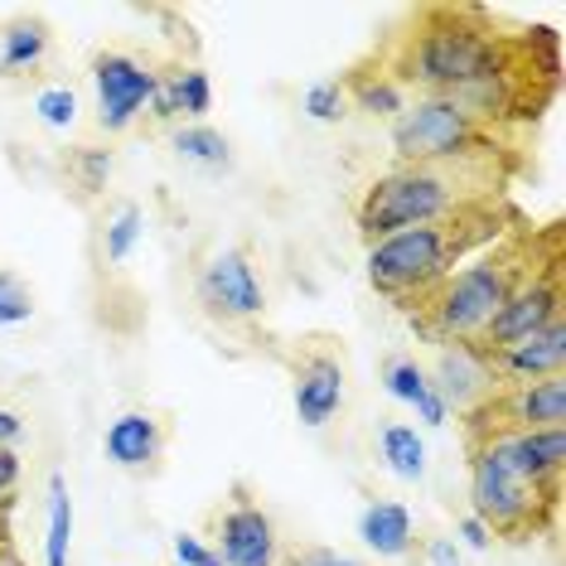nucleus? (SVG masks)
<instances>
[{
	"label": "nucleus",
	"instance_id": "nucleus-1",
	"mask_svg": "<svg viewBox=\"0 0 566 566\" xmlns=\"http://www.w3.org/2000/svg\"><path fill=\"white\" fill-rule=\"evenodd\" d=\"M518 34L523 30H513L474 0H427V6H411L368 54L402 87L407 102H470L499 78Z\"/></svg>",
	"mask_w": 566,
	"mask_h": 566
},
{
	"label": "nucleus",
	"instance_id": "nucleus-2",
	"mask_svg": "<svg viewBox=\"0 0 566 566\" xmlns=\"http://www.w3.org/2000/svg\"><path fill=\"white\" fill-rule=\"evenodd\" d=\"M552 248H562V223H533V218H523L499 242H489L484 252L460 262L441 286H431L421 301H411L402 319L421 344H436V349L465 344L504 311V301L518 291V281Z\"/></svg>",
	"mask_w": 566,
	"mask_h": 566
},
{
	"label": "nucleus",
	"instance_id": "nucleus-3",
	"mask_svg": "<svg viewBox=\"0 0 566 566\" xmlns=\"http://www.w3.org/2000/svg\"><path fill=\"white\" fill-rule=\"evenodd\" d=\"M533 170L527 160L504 156H460V160H397L373 175L354 203V228L364 248L402 233V228L446 218L480 199H513V185Z\"/></svg>",
	"mask_w": 566,
	"mask_h": 566
},
{
	"label": "nucleus",
	"instance_id": "nucleus-4",
	"mask_svg": "<svg viewBox=\"0 0 566 566\" xmlns=\"http://www.w3.org/2000/svg\"><path fill=\"white\" fill-rule=\"evenodd\" d=\"M523 218L527 213L513 199H480L446 218H431V223L402 228V233L368 248V262H364L368 286L388 305H397V315H402L411 301H421L431 286H441L460 262H470L474 252L499 242Z\"/></svg>",
	"mask_w": 566,
	"mask_h": 566
},
{
	"label": "nucleus",
	"instance_id": "nucleus-5",
	"mask_svg": "<svg viewBox=\"0 0 566 566\" xmlns=\"http://www.w3.org/2000/svg\"><path fill=\"white\" fill-rule=\"evenodd\" d=\"M465 455H470V518H480L489 537H499L509 547H527L537 537L557 533L562 484H533L523 474H513L494 446L465 450Z\"/></svg>",
	"mask_w": 566,
	"mask_h": 566
},
{
	"label": "nucleus",
	"instance_id": "nucleus-6",
	"mask_svg": "<svg viewBox=\"0 0 566 566\" xmlns=\"http://www.w3.org/2000/svg\"><path fill=\"white\" fill-rule=\"evenodd\" d=\"M392 156L397 160H460V156H504L533 165V136H509L480 122L460 102L421 97L392 117Z\"/></svg>",
	"mask_w": 566,
	"mask_h": 566
},
{
	"label": "nucleus",
	"instance_id": "nucleus-7",
	"mask_svg": "<svg viewBox=\"0 0 566 566\" xmlns=\"http://www.w3.org/2000/svg\"><path fill=\"white\" fill-rule=\"evenodd\" d=\"M566 427V378H543V382H509L480 397L474 407L460 411V441L465 450L499 446L513 436H533Z\"/></svg>",
	"mask_w": 566,
	"mask_h": 566
},
{
	"label": "nucleus",
	"instance_id": "nucleus-8",
	"mask_svg": "<svg viewBox=\"0 0 566 566\" xmlns=\"http://www.w3.org/2000/svg\"><path fill=\"white\" fill-rule=\"evenodd\" d=\"M276 358L291 373V402L295 417L311 431L329 427L344 411V392H349V364H344V344L334 334H301Z\"/></svg>",
	"mask_w": 566,
	"mask_h": 566
},
{
	"label": "nucleus",
	"instance_id": "nucleus-9",
	"mask_svg": "<svg viewBox=\"0 0 566 566\" xmlns=\"http://www.w3.org/2000/svg\"><path fill=\"white\" fill-rule=\"evenodd\" d=\"M195 301L199 311L223 329H248L266 319V286L256 276L248 248H213L195 266Z\"/></svg>",
	"mask_w": 566,
	"mask_h": 566
},
{
	"label": "nucleus",
	"instance_id": "nucleus-10",
	"mask_svg": "<svg viewBox=\"0 0 566 566\" xmlns=\"http://www.w3.org/2000/svg\"><path fill=\"white\" fill-rule=\"evenodd\" d=\"M562 248H552L543 262L518 281V291L504 301V311L474 334V344H484V349H504V344H518V339H527V334L566 319V252Z\"/></svg>",
	"mask_w": 566,
	"mask_h": 566
},
{
	"label": "nucleus",
	"instance_id": "nucleus-11",
	"mask_svg": "<svg viewBox=\"0 0 566 566\" xmlns=\"http://www.w3.org/2000/svg\"><path fill=\"white\" fill-rule=\"evenodd\" d=\"M160 69L132 49H97L93 54V87H97V126L107 136H122L146 117Z\"/></svg>",
	"mask_w": 566,
	"mask_h": 566
},
{
	"label": "nucleus",
	"instance_id": "nucleus-12",
	"mask_svg": "<svg viewBox=\"0 0 566 566\" xmlns=\"http://www.w3.org/2000/svg\"><path fill=\"white\" fill-rule=\"evenodd\" d=\"M209 523H213V552L223 566H276L281 537L272 513L252 494V484L238 480L228 489V499L209 513Z\"/></svg>",
	"mask_w": 566,
	"mask_h": 566
},
{
	"label": "nucleus",
	"instance_id": "nucleus-13",
	"mask_svg": "<svg viewBox=\"0 0 566 566\" xmlns=\"http://www.w3.org/2000/svg\"><path fill=\"white\" fill-rule=\"evenodd\" d=\"M484 354H489V373H494L499 388H509V382L566 378V319L527 334L518 344H504V349H484Z\"/></svg>",
	"mask_w": 566,
	"mask_h": 566
},
{
	"label": "nucleus",
	"instance_id": "nucleus-14",
	"mask_svg": "<svg viewBox=\"0 0 566 566\" xmlns=\"http://www.w3.org/2000/svg\"><path fill=\"white\" fill-rule=\"evenodd\" d=\"M165 446H170V427L156 417V411H122V417L107 421V436H102V450L107 460L126 474H156L165 460Z\"/></svg>",
	"mask_w": 566,
	"mask_h": 566
},
{
	"label": "nucleus",
	"instance_id": "nucleus-15",
	"mask_svg": "<svg viewBox=\"0 0 566 566\" xmlns=\"http://www.w3.org/2000/svg\"><path fill=\"white\" fill-rule=\"evenodd\" d=\"M209 107H213V83H209V73L199 69V63H185V59H175V63H165L160 69V78H156V93H150V122L156 126H199L203 117H209Z\"/></svg>",
	"mask_w": 566,
	"mask_h": 566
},
{
	"label": "nucleus",
	"instance_id": "nucleus-16",
	"mask_svg": "<svg viewBox=\"0 0 566 566\" xmlns=\"http://www.w3.org/2000/svg\"><path fill=\"white\" fill-rule=\"evenodd\" d=\"M427 378H431V388H436V397H441L446 411L450 407L465 411V407H474L480 397H489L499 388L494 373H489V354L474 339L450 344V349L436 354V368L427 373Z\"/></svg>",
	"mask_w": 566,
	"mask_h": 566
},
{
	"label": "nucleus",
	"instance_id": "nucleus-17",
	"mask_svg": "<svg viewBox=\"0 0 566 566\" xmlns=\"http://www.w3.org/2000/svg\"><path fill=\"white\" fill-rule=\"evenodd\" d=\"M494 450L513 474H523V480H533V484H562L566 480V427L513 436V441H499Z\"/></svg>",
	"mask_w": 566,
	"mask_h": 566
},
{
	"label": "nucleus",
	"instance_id": "nucleus-18",
	"mask_svg": "<svg viewBox=\"0 0 566 566\" xmlns=\"http://www.w3.org/2000/svg\"><path fill=\"white\" fill-rule=\"evenodd\" d=\"M339 83H344V93H349V107L354 112H368V117H397V112L407 107V97H402V87H397L388 73L378 69V59L364 54V59H354L349 69L339 73Z\"/></svg>",
	"mask_w": 566,
	"mask_h": 566
},
{
	"label": "nucleus",
	"instance_id": "nucleus-19",
	"mask_svg": "<svg viewBox=\"0 0 566 566\" xmlns=\"http://www.w3.org/2000/svg\"><path fill=\"white\" fill-rule=\"evenodd\" d=\"M358 537H364L378 557H411V547H417L411 513H407V504H397V499H373V504L358 513Z\"/></svg>",
	"mask_w": 566,
	"mask_h": 566
},
{
	"label": "nucleus",
	"instance_id": "nucleus-20",
	"mask_svg": "<svg viewBox=\"0 0 566 566\" xmlns=\"http://www.w3.org/2000/svg\"><path fill=\"white\" fill-rule=\"evenodd\" d=\"M54 49V30L40 15H20L0 30V78H20L34 73Z\"/></svg>",
	"mask_w": 566,
	"mask_h": 566
},
{
	"label": "nucleus",
	"instance_id": "nucleus-21",
	"mask_svg": "<svg viewBox=\"0 0 566 566\" xmlns=\"http://www.w3.org/2000/svg\"><path fill=\"white\" fill-rule=\"evenodd\" d=\"M382 382H388V392L397 397V402L417 407V417L427 421V427H446V407H441V397H436L431 378H427V368H421L411 354H392L388 364H382Z\"/></svg>",
	"mask_w": 566,
	"mask_h": 566
},
{
	"label": "nucleus",
	"instance_id": "nucleus-22",
	"mask_svg": "<svg viewBox=\"0 0 566 566\" xmlns=\"http://www.w3.org/2000/svg\"><path fill=\"white\" fill-rule=\"evenodd\" d=\"M112 170H117V156L107 146H69V156H63V175H69V189L78 203H93L107 189Z\"/></svg>",
	"mask_w": 566,
	"mask_h": 566
},
{
	"label": "nucleus",
	"instance_id": "nucleus-23",
	"mask_svg": "<svg viewBox=\"0 0 566 566\" xmlns=\"http://www.w3.org/2000/svg\"><path fill=\"white\" fill-rule=\"evenodd\" d=\"M170 146L179 160L189 165H203V170H223L228 160H233V146H228L223 132H213V126H175L170 132Z\"/></svg>",
	"mask_w": 566,
	"mask_h": 566
},
{
	"label": "nucleus",
	"instance_id": "nucleus-24",
	"mask_svg": "<svg viewBox=\"0 0 566 566\" xmlns=\"http://www.w3.org/2000/svg\"><path fill=\"white\" fill-rule=\"evenodd\" d=\"M69 537H73V499L69 480L49 474V537H44V566H69Z\"/></svg>",
	"mask_w": 566,
	"mask_h": 566
},
{
	"label": "nucleus",
	"instance_id": "nucleus-25",
	"mask_svg": "<svg viewBox=\"0 0 566 566\" xmlns=\"http://www.w3.org/2000/svg\"><path fill=\"white\" fill-rule=\"evenodd\" d=\"M382 460L397 480H421L427 474V446H421L417 427H402V421H388L382 427Z\"/></svg>",
	"mask_w": 566,
	"mask_h": 566
},
{
	"label": "nucleus",
	"instance_id": "nucleus-26",
	"mask_svg": "<svg viewBox=\"0 0 566 566\" xmlns=\"http://www.w3.org/2000/svg\"><path fill=\"white\" fill-rule=\"evenodd\" d=\"M140 228H146V218H140L136 203H117V209L107 213V228H102V262L122 266L140 242Z\"/></svg>",
	"mask_w": 566,
	"mask_h": 566
},
{
	"label": "nucleus",
	"instance_id": "nucleus-27",
	"mask_svg": "<svg viewBox=\"0 0 566 566\" xmlns=\"http://www.w3.org/2000/svg\"><path fill=\"white\" fill-rule=\"evenodd\" d=\"M301 107H305V117H315V122H325V126H334V122H344L349 117V93H344V83L339 78H319V83H311L305 87V97H301Z\"/></svg>",
	"mask_w": 566,
	"mask_h": 566
},
{
	"label": "nucleus",
	"instance_id": "nucleus-28",
	"mask_svg": "<svg viewBox=\"0 0 566 566\" xmlns=\"http://www.w3.org/2000/svg\"><path fill=\"white\" fill-rule=\"evenodd\" d=\"M30 315H34V301H30V291H24V281L15 272H0V329L24 325Z\"/></svg>",
	"mask_w": 566,
	"mask_h": 566
},
{
	"label": "nucleus",
	"instance_id": "nucleus-29",
	"mask_svg": "<svg viewBox=\"0 0 566 566\" xmlns=\"http://www.w3.org/2000/svg\"><path fill=\"white\" fill-rule=\"evenodd\" d=\"M276 566H364L354 557H344V552L334 547H315V543H295V547H281Z\"/></svg>",
	"mask_w": 566,
	"mask_h": 566
},
{
	"label": "nucleus",
	"instance_id": "nucleus-30",
	"mask_svg": "<svg viewBox=\"0 0 566 566\" xmlns=\"http://www.w3.org/2000/svg\"><path fill=\"white\" fill-rule=\"evenodd\" d=\"M34 112H40L49 126H73V117H78V97H73V87H44L40 102H34Z\"/></svg>",
	"mask_w": 566,
	"mask_h": 566
},
{
	"label": "nucleus",
	"instance_id": "nucleus-31",
	"mask_svg": "<svg viewBox=\"0 0 566 566\" xmlns=\"http://www.w3.org/2000/svg\"><path fill=\"white\" fill-rule=\"evenodd\" d=\"M15 489H20V455L15 446H0V518L15 513Z\"/></svg>",
	"mask_w": 566,
	"mask_h": 566
},
{
	"label": "nucleus",
	"instance_id": "nucleus-32",
	"mask_svg": "<svg viewBox=\"0 0 566 566\" xmlns=\"http://www.w3.org/2000/svg\"><path fill=\"white\" fill-rule=\"evenodd\" d=\"M175 566H223V562H218V552H209L199 537L179 533L175 537Z\"/></svg>",
	"mask_w": 566,
	"mask_h": 566
},
{
	"label": "nucleus",
	"instance_id": "nucleus-33",
	"mask_svg": "<svg viewBox=\"0 0 566 566\" xmlns=\"http://www.w3.org/2000/svg\"><path fill=\"white\" fill-rule=\"evenodd\" d=\"M421 552H427L431 566H460V547L450 543V537H427V543H421Z\"/></svg>",
	"mask_w": 566,
	"mask_h": 566
},
{
	"label": "nucleus",
	"instance_id": "nucleus-34",
	"mask_svg": "<svg viewBox=\"0 0 566 566\" xmlns=\"http://www.w3.org/2000/svg\"><path fill=\"white\" fill-rule=\"evenodd\" d=\"M460 537H465V543H470L474 552H484L489 543H494V537L484 533V523H480V518H470V513H465V518H460Z\"/></svg>",
	"mask_w": 566,
	"mask_h": 566
},
{
	"label": "nucleus",
	"instance_id": "nucleus-35",
	"mask_svg": "<svg viewBox=\"0 0 566 566\" xmlns=\"http://www.w3.org/2000/svg\"><path fill=\"white\" fill-rule=\"evenodd\" d=\"M20 436H24V421L15 417V411H6V407H0V446H15Z\"/></svg>",
	"mask_w": 566,
	"mask_h": 566
},
{
	"label": "nucleus",
	"instance_id": "nucleus-36",
	"mask_svg": "<svg viewBox=\"0 0 566 566\" xmlns=\"http://www.w3.org/2000/svg\"><path fill=\"white\" fill-rule=\"evenodd\" d=\"M6 552H15V537H10V518H0V557Z\"/></svg>",
	"mask_w": 566,
	"mask_h": 566
},
{
	"label": "nucleus",
	"instance_id": "nucleus-37",
	"mask_svg": "<svg viewBox=\"0 0 566 566\" xmlns=\"http://www.w3.org/2000/svg\"><path fill=\"white\" fill-rule=\"evenodd\" d=\"M0 566H24V557H20V552H6V557H0Z\"/></svg>",
	"mask_w": 566,
	"mask_h": 566
}]
</instances>
